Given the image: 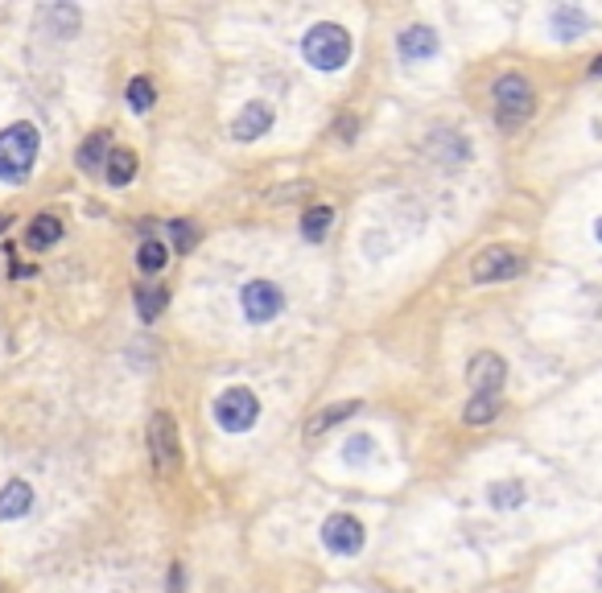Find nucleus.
<instances>
[{
	"label": "nucleus",
	"mask_w": 602,
	"mask_h": 593,
	"mask_svg": "<svg viewBox=\"0 0 602 593\" xmlns=\"http://www.w3.org/2000/svg\"><path fill=\"white\" fill-rule=\"evenodd\" d=\"M108 153H112V141H108V132H91L87 141L79 145V169L83 173H95L99 165H108Z\"/></svg>",
	"instance_id": "nucleus-15"
},
{
	"label": "nucleus",
	"mask_w": 602,
	"mask_h": 593,
	"mask_svg": "<svg viewBox=\"0 0 602 593\" xmlns=\"http://www.w3.org/2000/svg\"><path fill=\"white\" fill-rule=\"evenodd\" d=\"M165 305H170V293L165 289H141L137 293V313H141V322H157Z\"/></svg>",
	"instance_id": "nucleus-21"
},
{
	"label": "nucleus",
	"mask_w": 602,
	"mask_h": 593,
	"mask_svg": "<svg viewBox=\"0 0 602 593\" xmlns=\"http://www.w3.org/2000/svg\"><path fill=\"white\" fill-rule=\"evenodd\" d=\"M487 495H491V507L512 511V507L524 503V482H491V486H487Z\"/></svg>",
	"instance_id": "nucleus-19"
},
{
	"label": "nucleus",
	"mask_w": 602,
	"mask_h": 593,
	"mask_svg": "<svg viewBox=\"0 0 602 593\" xmlns=\"http://www.w3.org/2000/svg\"><path fill=\"white\" fill-rule=\"evenodd\" d=\"M149 453H153V466L161 474H170L182 466V441H178V421L170 412H153L149 421Z\"/></svg>",
	"instance_id": "nucleus-4"
},
{
	"label": "nucleus",
	"mask_w": 602,
	"mask_h": 593,
	"mask_svg": "<svg viewBox=\"0 0 602 593\" xmlns=\"http://www.w3.org/2000/svg\"><path fill=\"white\" fill-rule=\"evenodd\" d=\"M322 544L339 556H355L363 548V523L347 511H334L326 523H322Z\"/></svg>",
	"instance_id": "nucleus-8"
},
{
	"label": "nucleus",
	"mask_w": 602,
	"mask_h": 593,
	"mask_svg": "<svg viewBox=\"0 0 602 593\" xmlns=\"http://www.w3.org/2000/svg\"><path fill=\"white\" fill-rule=\"evenodd\" d=\"M301 54H306V62L314 66V71L334 75V71H343L347 58H351V33L343 25H334V21H322V25H314L306 33Z\"/></svg>",
	"instance_id": "nucleus-2"
},
{
	"label": "nucleus",
	"mask_w": 602,
	"mask_h": 593,
	"mask_svg": "<svg viewBox=\"0 0 602 593\" xmlns=\"http://www.w3.org/2000/svg\"><path fill=\"white\" fill-rule=\"evenodd\" d=\"M330 223H334V211H330V206H310L306 219H301V235H306L310 243H318V239H326Z\"/></svg>",
	"instance_id": "nucleus-18"
},
{
	"label": "nucleus",
	"mask_w": 602,
	"mask_h": 593,
	"mask_svg": "<svg viewBox=\"0 0 602 593\" xmlns=\"http://www.w3.org/2000/svg\"><path fill=\"white\" fill-rule=\"evenodd\" d=\"M240 305H244V318L252 326H264L285 309V293L273 281H248L244 293H240Z\"/></svg>",
	"instance_id": "nucleus-6"
},
{
	"label": "nucleus",
	"mask_w": 602,
	"mask_h": 593,
	"mask_svg": "<svg viewBox=\"0 0 602 593\" xmlns=\"http://www.w3.org/2000/svg\"><path fill=\"white\" fill-rule=\"evenodd\" d=\"M491 99H495V124L504 132H516L520 124H528L532 108H537V95H532L524 75H499L491 87Z\"/></svg>",
	"instance_id": "nucleus-3"
},
{
	"label": "nucleus",
	"mask_w": 602,
	"mask_h": 593,
	"mask_svg": "<svg viewBox=\"0 0 602 593\" xmlns=\"http://www.w3.org/2000/svg\"><path fill=\"white\" fill-rule=\"evenodd\" d=\"M372 453H376V441L363 437V433H355V437L343 441V458L347 462H363V458H372Z\"/></svg>",
	"instance_id": "nucleus-25"
},
{
	"label": "nucleus",
	"mask_w": 602,
	"mask_h": 593,
	"mask_svg": "<svg viewBox=\"0 0 602 593\" xmlns=\"http://www.w3.org/2000/svg\"><path fill=\"white\" fill-rule=\"evenodd\" d=\"M46 21L62 33V38H71V33H79V9H71V5H54V9H46Z\"/></svg>",
	"instance_id": "nucleus-23"
},
{
	"label": "nucleus",
	"mask_w": 602,
	"mask_h": 593,
	"mask_svg": "<svg viewBox=\"0 0 602 593\" xmlns=\"http://www.w3.org/2000/svg\"><path fill=\"white\" fill-rule=\"evenodd\" d=\"M25 239H29V248H33V252H46V248H54V243L62 239V219H58V215H38V219L29 223Z\"/></svg>",
	"instance_id": "nucleus-14"
},
{
	"label": "nucleus",
	"mask_w": 602,
	"mask_h": 593,
	"mask_svg": "<svg viewBox=\"0 0 602 593\" xmlns=\"http://www.w3.org/2000/svg\"><path fill=\"white\" fill-rule=\"evenodd\" d=\"M153 99H157V91H153L149 79H132V83H128V103H132V112H149V108H153Z\"/></svg>",
	"instance_id": "nucleus-24"
},
{
	"label": "nucleus",
	"mask_w": 602,
	"mask_h": 593,
	"mask_svg": "<svg viewBox=\"0 0 602 593\" xmlns=\"http://www.w3.org/2000/svg\"><path fill=\"white\" fill-rule=\"evenodd\" d=\"M170 235H174V248H178L182 256L194 252V243H198V227H194V223L178 219V223H170Z\"/></svg>",
	"instance_id": "nucleus-26"
},
{
	"label": "nucleus",
	"mask_w": 602,
	"mask_h": 593,
	"mask_svg": "<svg viewBox=\"0 0 602 593\" xmlns=\"http://www.w3.org/2000/svg\"><path fill=\"white\" fill-rule=\"evenodd\" d=\"M170 593H182V565H170Z\"/></svg>",
	"instance_id": "nucleus-28"
},
{
	"label": "nucleus",
	"mask_w": 602,
	"mask_h": 593,
	"mask_svg": "<svg viewBox=\"0 0 602 593\" xmlns=\"http://www.w3.org/2000/svg\"><path fill=\"white\" fill-rule=\"evenodd\" d=\"M260 416V400L248 392V388H227L219 400H215V421L223 433H244L256 425Z\"/></svg>",
	"instance_id": "nucleus-5"
},
{
	"label": "nucleus",
	"mask_w": 602,
	"mask_h": 593,
	"mask_svg": "<svg viewBox=\"0 0 602 593\" xmlns=\"http://www.w3.org/2000/svg\"><path fill=\"white\" fill-rule=\"evenodd\" d=\"M38 149H42L38 128H33V124H9L5 132H0V178L21 186L33 173Z\"/></svg>",
	"instance_id": "nucleus-1"
},
{
	"label": "nucleus",
	"mask_w": 602,
	"mask_h": 593,
	"mask_svg": "<svg viewBox=\"0 0 602 593\" xmlns=\"http://www.w3.org/2000/svg\"><path fill=\"white\" fill-rule=\"evenodd\" d=\"M594 239H598V243H602V219H598V223H594Z\"/></svg>",
	"instance_id": "nucleus-30"
},
{
	"label": "nucleus",
	"mask_w": 602,
	"mask_h": 593,
	"mask_svg": "<svg viewBox=\"0 0 602 593\" xmlns=\"http://www.w3.org/2000/svg\"><path fill=\"white\" fill-rule=\"evenodd\" d=\"M590 75H594V79H602V58H594V66H590Z\"/></svg>",
	"instance_id": "nucleus-29"
},
{
	"label": "nucleus",
	"mask_w": 602,
	"mask_h": 593,
	"mask_svg": "<svg viewBox=\"0 0 602 593\" xmlns=\"http://www.w3.org/2000/svg\"><path fill=\"white\" fill-rule=\"evenodd\" d=\"M396 50H400V58H405V62H425V58L438 54V33H433L429 25H409L396 38Z\"/></svg>",
	"instance_id": "nucleus-11"
},
{
	"label": "nucleus",
	"mask_w": 602,
	"mask_h": 593,
	"mask_svg": "<svg viewBox=\"0 0 602 593\" xmlns=\"http://www.w3.org/2000/svg\"><path fill=\"white\" fill-rule=\"evenodd\" d=\"M508 379V363L499 359L495 351H483L471 359V367H466V383L479 392V396H499V388H504Z\"/></svg>",
	"instance_id": "nucleus-9"
},
{
	"label": "nucleus",
	"mask_w": 602,
	"mask_h": 593,
	"mask_svg": "<svg viewBox=\"0 0 602 593\" xmlns=\"http://www.w3.org/2000/svg\"><path fill=\"white\" fill-rule=\"evenodd\" d=\"M9 223H13V219H9V215H0V231H5V227H9Z\"/></svg>",
	"instance_id": "nucleus-31"
},
{
	"label": "nucleus",
	"mask_w": 602,
	"mask_h": 593,
	"mask_svg": "<svg viewBox=\"0 0 602 593\" xmlns=\"http://www.w3.org/2000/svg\"><path fill=\"white\" fill-rule=\"evenodd\" d=\"M495 416H499V396H475L471 404L462 408L466 425H487V421H495Z\"/></svg>",
	"instance_id": "nucleus-20"
},
{
	"label": "nucleus",
	"mask_w": 602,
	"mask_h": 593,
	"mask_svg": "<svg viewBox=\"0 0 602 593\" xmlns=\"http://www.w3.org/2000/svg\"><path fill=\"white\" fill-rule=\"evenodd\" d=\"M104 178H108V186H128L132 178H137V153H132V149H112Z\"/></svg>",
	"instance_id": "nucleus-17"
},
{
	"label": "nucleus",
	"mask_w": 602,
	"mask_h": 593,
	"mask_svg": "<svg viewBox=\"0 0 602 593\" xmlns=\"http://www.w3.org/2000/svg\"><path fill=\"white\" fill-rule=\"evenodd\" d=\"M359 412V400H343V404H330V408H322L314 421L306 425V437H322V433H330L334 425H343V421H351V416Z\"/></svg>",
	"instance_id": "nucleus-13"
},
{
	"label": "nucleus",
	"mask_w": 602,
	"mask_h": 593,
	"mask_svg": "<svg viewBox=\"0 0 602 593\" xmlns=\"http://www.w3.org/2000/svg\"><path fill=\"white\" fill-rule=\"evenodd\" d=\"M29 507H33V486H29V482L13 478V482L0 486V523L29 515Z\"/></svg>",
	"instance_id": "nucleus-12"
},
{
	"label": "nucleus",
	"mask_w": 602,
	"mask_h": 593,
	"mask_svg": "<svg viewBox=\"0 0 602 593\" xmlns=\"http://www.w3.org/2000/svg\"><path fill=\"white\" fill-rule=\"evenodd\" d=\"M553 29H557V38H561V42H570V38H586V29H590V17H586L582 9L557 5V9H553Z\"/></svg>",
	"instance_id": "nucleus-16"
},
{
	"label": "nucleus",
	"mask_w": 602,
	"mask_h": 593,
	"mask_svg": "<svg viewBox=\"0 0 602 593\" xmlns=\"http://www.w3.org/2000/svg\"><path fill=\"white\" fill-rule=\"evenodd\" d=\"M165 260H170V252H165L161 239H145V243H141V252H137V268H141V272H161Z\"/></svg>",
	"instance_id": "nucleus-22"
},
{
	"label": "nucleus",
	"mask_w": 602,
	"mask_h": 593,
	"mask_svg": "<svg viewBox=\"0 0 602 593\" xmlns=\"http://www.w3.org/2000/svg\"><path fill=\"white\" fill-rule=\"evenodd\" d=\"M355 116L347 112V116H339V120H334V136H339V141H355Z\"/></svg>",
	"instance_id": "nucleus-27"
},
{
	"label": "nucleus",
	"mask_w": 602,
	"mask_h": 593,
	"mask_svg": "<svg viewBox=\"0 0 602 593\" xmlns=\"http://www.w3.org/2000/svg\"><path fill=\"white\" fill-rule=\"evenodd\" d=\"M524 272V256L512 252V248H487L475 256L471 264V276L475 285H491V281H508V276H520Z\"/></svg>",
	"instance_id": "nucleus-7"
},
{
	"label": "nucleus",
	"mask_w": 602,
	"mask_h": 593,
	"mask_svg": "<svg viewBox=\"0 0 602 593\" xmlns=\"http://www.w3.org/2000/svg\"><path fill=\"white\" fill-rule=\"evenodd\" d=\"M269 128H273V108L264 99L244 103V112L231 120V136H236V141H256V136H264Z\"/></svg>",
	"instance_id": "nucleus-10"
}]
</instances>
